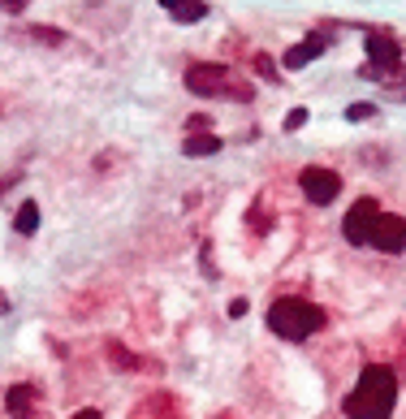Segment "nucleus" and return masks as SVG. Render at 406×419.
I'll use <instances>...</instances> for the list:
<instances>
[{
    "label": "nucleus",
    "instance_id": "obj_16",
    "mask_svg": "<svg viewBox=\"0 0 406 419\" xmlns=\"http://www.w3.org/2000/svg\"><path fill=\"white\" fill-rule=\"evenodd\" d=\"M255 74H260V78H272V82H277V65H272L268 57H255Z\"/></svg>",
    "mask_w": 406,
    "mask_h": 419
},
{
    "label": "nucleus",
    "instance_id": "obj_7",
    "mask_svg": "<svg viewBox=\"0 0 406 419\" xmlns=\"http://www.w3.org/2000/svg\"><path fill=\"white\" fill-rule=\"evenodd\" d=\"M368 246H376V251H385V255L406 251V217L380 212V217H376V225H372V242H368Z\"/></svg>",
    "mask_w": 406,
    "mask_h": 419
},
{
    "label": "nucleus",
    "instance_id": "obj_12",
    "mask_svg": "<svg viewBox=\"0 0 406 419\" xmlns=\"http://www.w3.org/2000/svg\"><path fill=\"white\" fill-rule=\"evenodd\" d=\"M14 229H18V234H35V229H39V207H35L31 199H26V203L18 207V217H14Z\"/></svg>",
    "mask_w": 406,
    "mask_h": 419
},
{
    "label": "nucleus",
    "instance_id": "obj_6",
    "mask_svg": "<svg viewBox=\"0 0 406 419\" xmlns=\"http://www.w3.org/2000/svg\"><path fill=\"white\" fill-rule=\"evenodd\" d=\"M299 186H303V195L311 199V203H333L337 199V190H341V178L333 173V169H320V165H307L303 173H299Z\"/></svg>",
    "mask_w": 406,
    "mask_h": 419
},
{
    "label": "nucleus",
    "instance_id": "obj_11",
    "mask_svg": "<svg viewBox=\"0 0 406 419\" xmlns=\"http://www.w3.org/2000/svg\"><path fill=\"white\" fill-rule=\"evenodd\" d=\"M160 9H169L178 22H199V18H208V5H199V0H160Z\"/></svg>",
    "mask_w": 406,
    "mask_h": 419
},
{
    "label": "nucleus",
    "instance_id": "obj_15",
    "mask_svg": "<svg viewBox=\"0 0 406 419\" xmlns=\"http://www.w3.org/2000/svg\"><path fill=\"white\" fill-rule=\"evenodd\" d=\"M307 121H311V113H307V109H294V113L285 117V130H303Z\"/></svg>",
    "mask_w": 406,
    "mask_h": 419
},
{
    "label": "nucleus",
    "instance_id": "obj_5",
    "mask_svg": "<svg viewBox=\"0 0 406 419\" xmlns=\"http://www.w3.org/2000/svg\"><path fill=\"white\" fill-rule=\"evenodd\" d=\"M397 65H402V48H397L385 31H372V35H368V65H363V78L393 74Z\"/></svg>",
    "mask_w": 406,
    "mask_h": 419
},
{
    "label": "nucleus",
    "instance_id": "obj_8",
    "mask_svg": "<svg viewBox=\"0 0 406 419\" xmlns=\"http://www.w3.org/2000/svg\"><path fill=\"white\" fill-rule=\"evenodd\" d=\"M320 52H324V35H307L303 43H294V48L285 52L281 65H285V70H303V65H311V61L320 57Z\"/></svg>",
    "mask_w": 406,
    "mask_h": 419
},
{
    "label": "nucleus",
    "instance_id": "obj_1",
    "mask_svg": "<svg viewBox=\"0 0 406 419\" xmlns=\"http://www.w3.org/2000/svg\"><path fill=\"white\" fill-rule=\"evenodd\" d=\"M397 406V376L385 363H368L346 398V419H389Z\"/></svg>",
    "mask_w": 406,
    "mask_h": 419
},
{
    "label": "nucleus",
    "instance_id": "obj_10",
    "mask_svg": "<svg viewBox=\"0 0 406 419\" xmlns=\"http://www.w3.org/2000/svg\"><path fill=\"white\" fill-rule=\"evenodd\" d=\"M182 151L191 156V160H203V156H216V151H220V138H216L212 130H203V134H186Z\"/></svg>",
    "mask_w": 406,
    "mask_h": 419
},
{
    "label": "nucleus",
    "instance_id": "obj_19",
    "mask_svg": "<svg viewBox=\"0 0 406 419\" xmlns=\"http://www.w3.org/2000/svg\"><path fill=\"white\" fill-rule=\"evenodd\" d=\"M393 99H406V82H402V87H393Z\"/></svg>",
    "mask_w": 406,
    "mask_h": 419
},
{
    "label": "nucleus",
    "instance_id": "obj_4",
    "mask_svg": "<svg viewBox=\"0 0 406 419\" xmlns=\"http://www.w3.org/2000/svg\"><path fill=\"white\" fill-rule=\"evenodd\" d=\"M376 217H380V207H376V199H355L351 203V212H346V221H341V234H346V242L351 246H368L372 242V225H376Z\"/></svg>",
    "mask_w": 406,
    "mask_h": 419
},
{
    "label": "nucleus",
    "instance_id": "obj_14",
    "mask_svg": "<svg viewBox=\"0 0 406 419\" xmlns=\"http://www.w3.org/2000/svg\"><path fill=\"white\" fill-rule=\"evenodd\" d=\"M346 117H351V121H372V117H376V104H351Z\"/></svg>",
    "mask_w": 406,
    "mask_h": 419
},
{
    "label": "nucleus",
    "instance_id": "obj_9",
    "mask_svg": "<svg viewBox=\"0 0 406 419\" xmlns=\"http://www.w3.org/2000/svg\"><path fill=\"white\" fill-rule=\"evenodd\" d=\"M35 402H39V389H35V385H14L9 398H5V410H9L14 419H31Z\"/></svg>",
    "mask_w": 406,
    "mask_h": 419
},
{
    "label": "nucleus",
    "instance_id": "obj_17",
    "mask_svg": "<svg viewBox=\"0 0 406 419\" xmlns=\"http://www.w3.org/2000/svg\"><path fill=\"white\" fill-rule=\"evenodd\" d=\"M229 316H234V320L247 316V298H234V303H229Z\"/></svg>",
    "mask_w": 406,
    "mask_h": 419
},
{
    "label": "nucleus",
    "instance_id": "obj_3",
    "mask_svg": "<svg viewBox=\"0 0 406 419\" xmlns=\"http://www.w3.org/2000/svg\"><path fill=\"white\" fill-rule=\"evenodd\" d=\"M186 91L191 95H203V99H251L255 95V87H247L242 78H234L225 65H191L186 70Z\"/></svg>",
    "mask_w": 406,
    "mask_h": 419
},
{
    "label": "nucleus",
    "instance_id": "obj_18",
    "mask_svg": "<svg viewBox=\"0 0 406 419\" xmlns=\"http://www.w3.org/2000/svg\"><path fill=\"white\" fill-rule=\"evenodd\" d=\"M74 419H100V410H91V406H87V410H78Z\"/></svg>",
    "mask_w": 406,
    "mask_h": 419
},
{
    "label": "nucleus",
    "instance_id": "obj_2",
    "mask_svg": "<svg viewBox=\"0 0 406 419\" xmlns=\"http://www.w3.org/2000/svg\"><path fill=\"white\" fill-rule=\"evenodd\" d=\"M324 311L316 307V303H307V298H277L272 307H268V329L277 333V337H285V342H307V337H316L320 329H324Z\"/></svg>",
    "mask_w": 406,
    "mask_h": 419
},
{
    "label": "nucleus",
    "instance_id": "obj_13",
    "mask_svg": "<svg viewBox=\"0 0 406 419\" xmlns=\"http://www.w3.org/2000/svg\"><path fill=\"white\" fill-rule=\"evenodd\" d=\"M26 35H31V39H39V43H48V48H61V43H65V35H61V31H48V26H26Z\"/></svg>",
    "mask_w": 406,
    "mask_h": 419
}]
</instances>
